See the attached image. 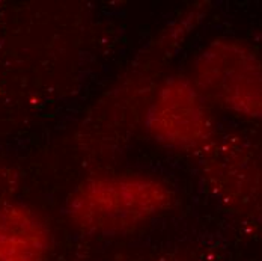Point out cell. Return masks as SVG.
I'll list each match as a JSON object with an SVG mask.
<instances>
[{"instance_id": "cell-1", "label": "cell", "mask_w": 262, "mask_h": 261, "mask_svg": "<svg viewBox=\"0 0 262 261\" xmlns=\"http://www.w3.org/2000/svg\"><path fill=\"white\" fill-rule=\"evenodd\" d=\"M202 17L204 3H198L167 23L91 107L76 137L88 158L104 162L124 150L137 127L143 126L146 110L166 78V65Z\"/></svg>"}, {"instance_id": "cell-2", "label": "cell", "mask_w": 262, "mask_h": 261, "mask_svg": "<svg viewBox=\"0 0 262 261\" xmlns=\"http://www.w3.org/2000/svg\"><path fill=\"white\" fill-rule=\"evenodd\" d=\"M175 190L156 175L140 172L98 174L86 178L67 201V217L81 234H131L172 209Z\"/></svg>"}, {"instance_id": "cell-3", "label": "cell", "mask_w": 262, "mask_h": 261, "mask_svg": "<svg viewBox=\"0 0 262 261\" xmlns=\"http://www.w3.org/2000/svg\"><path fill=\"white\" fill-rule=\"evenodd\" d=\"M193 83L208 103L247 119H262V57L236 39H215L198 54Z\"/></svg>"}, {"instance_id": "cell-4", "label": "cell", "mask_w": 262, "mask_h": 261, "mask_svg": "<svg viewBox=\"0 0 262 261\" xmlns=\"http://www.w3.org/2000/svg\"><path fill=\"white\" fill-rule=\"evenodd\" d=\"M143 129L154 142L180 153H205L215 139L210 103L185 76H167L161 82Z\"/></svg>"}, {"instance_id": "cell-5", "label": "cell", "mask_w": 262, "mask_h": 261, "mask_svg": "<svg viewBox=\"0 0 262 261\" xmlns=\"http://www.w3.org/2000/svg\"><path fill=\"white\" fill-rule=\"evenodd\" d=\"M54 237L49 220L15 199L0 203V261H49Z\"/></svg>"}, {"instance_id": "cell-6", "label": "cell", "mask_w": 262, "mask_h": 261, "mask_svg": "<svg viewBox=\"0 0 262 261\" xmlns=\"http://www.w3.org/2000/svg\"><path fill=\"white\" fill-rule=\"evenodd\" d=\"M15 174H12L8 168L0 166V203L5 199H11L12 193L15 192Z\"/></svg>"}, {"instance_id": "cell-7", "label": "cell", "mask_w": 262, "mask_h": 261, "mask_svg": "<svg viewBox=\"0 0 262 261\" xmlns=\"http://www.w3.org/2000/svg\"><path fill=\"white\" fill-rule=\"evenodd\" d=\"M107 261H188L178 252L167 254H149V255H136V257H118Z\"/></svg>"}]
</instances>
